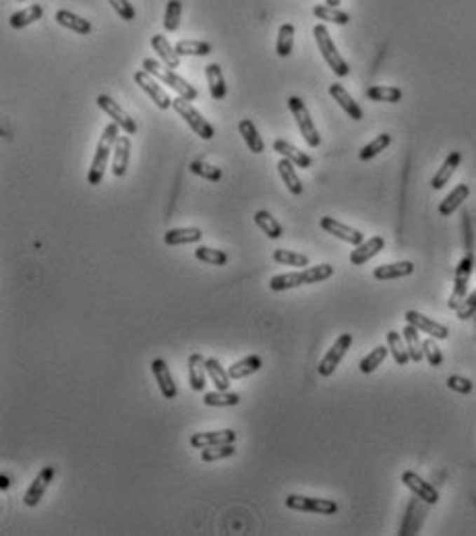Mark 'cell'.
Here are the masks:
<instances>
[{
  "label": "cell",
  "instance_id": "28",
  "mask_svg": "<svg viewBox=\"0 0 476 536\" xmlns=\"http://www.w3.org/2000/svg\"><path fill=\"white\" fill-rule=\"evenodd\" d=\"M261 366H263V360H261L257 355H251V357L240 358L238 362H232V364L228 366V375H230V379H234V381H236V379H245V377L257 373Z\"/></svg>",
  "mask_w": 476,
  "mask_h": 536
},
{
  "label": "cell",
  "instance_id": "13",
  "mask_svg": "<svg viewBox=\"0 0 476 536\" xmlns=\"http://www.w3.org/2000/svg\"><path fill=\"white\" fill-rule=\"evenodd\" d=\"M54 476H56L54 466H43L42 470H40V474H38V476L34 479V483L29 485V489H27V493H25V497H23V501H25V505H27V507H36V505L42 501L43 493L48 491V487L52 485Z\"/></svg>",
  "mask_w": 476,
  "mask_h": 536
},
{
  "label": "cell",
  "instance_id": "19",
  "mask_svg": "<svg viewBox=\"0 0 476 536\" xmlns=\"http://www.w3.org/2000/svg\"><path fill=\"white\" fill-rule=\"evenodd\" d=\"M129 160H130V139L127 135L118 137L116 145H114V151H112V174L116 179H123L127 174V168H129Z\"/></svg>",
  "mask_w": 476,
  "mask_h": 536
},
{
  "label": "cell",
  "instance_id": "51",
  "mask_svg": "<svg viewBox=\"0 0 476 536\" xmlns=\"http://www.w3.org/2000/svg\"><path fill=\"white\" fill-rule=\"evenodd\" d=\"M110 6L114 8V13L123 19V21H132L135 19V6L130 4L129 0H108Z\"/></svg>",
  "mask_w": 476,
  "mask_h": 536
},
{
  "label": "cell",
  "instance_id": "40",
  "mask_svg": "<svg viewBox=\"0 0 476 536\" xmlns=\"http://www.w3.org/2000/svg\"><path fill=\"white\" fill-rule=\"evenodd\" d=\"M255 224L259 226L261 230L271 238V240H276V238H280L282 234H284V228H282V224L278 222L269 212H265V209H261L255 214Z\"/></svg>",
  "mask_w": 476,
  "mask_h": 536
},
{
  "label": "cell",
  "instance_id": "47",
  "mask_svg": "<svg viewBox=\"0 0 476 536\" xmlns=\"http://www.w3.org/2000/svg\"><path fill=\"white\" fill-rule=\"evenodd\" d=\"M234 453H236V447H234V444L203 447V449H201V460H203V462H217V460L232 458Z\"/></svg>",
  "mask_w": 476,
  "mask_h": 536
},
{
  "label": "cell",
  "instance_id": "4",
  "mask_svg": "<svg viewBox=\"0 0 476 536\" xmlns=\"http://www.w3.org/2000/svg\"><path fill=\"white\" fill-rule=\"evenodd\" d=\"M313 36H315V42H317V48H319L323 60L334 71V75L336 77H348L350 75V67H348L346 60L342 58V54L338 52V48H336L332 36H329V29L323 23H319V25H315Z\"/></svg>",
  "mask_w": 476,
  "mask_h": 536
},
{
  "label": "cell",
  "instance_id": "43",
  "mask_svg": "<svg viewBox=\"0 0 476 536\" xmlns=\"http://www.w3.org/2000/svg\"><path fill=\"white\" fill-rule=\"evenodd\" d=\"M180 56H208L212 54V44L201 40H182L174 46Z\"/></svg>",
  "mask_w": 476,
  "mask_h": 536
},
{
  "label": "cell",
  "instance_id": "36",
  "mask_svg": "<svg viewBox=\"0 0 476 536\" xmlns=\"http://www.w3.org/2000/svg\"><path fill=\"white\" fill-rule=\"evenodd\" d=\"M294 48V25L292 23H284L278 29V42H276V52L282 58H288L292 54Z\"/></svg>",
  "mask_w": 476,
  "mask_h": 536
},
{
  "label": "cell",
  "instance_id": "17",
  "mask_svg": "<svg viewBox=\"0 0 476 536\" xmlns=\"http://www.w3.org/2000/svg\"><path fill=\"white\" fill-rule=\"evenodd\" d=\"M383 247H386L383 236H373V238L360 242V245L350 253V263L356 266V268H358V266H365V263L371 261L375 255H379V253L383 251Z\"/></svg>",
  "mask_w": 476,
  "mask_h": 536
},
{
  "label": "cell",
  "instance_id": "30",
  "mask_svg": "<svg viewBox=\"0 0 476 536\" xmlns=\"http://www.w3.org/2000/svg\"><path fill=\"white\" fill-rule=\"evenodd\" d=\"M414 271L412 261H397V263H388V266H379L373 271L375 280H397V277H406Z\"/></svg>",
  "mask_w": 476,
  "mask_h": 536
},
{
  "label": "cell",
  "instance_id": "27",
  "mask_svg": "<svg viewBox=\"0 0 476 536\" xmlns=\"http://www.w3.org/2000/svg\"><path fill=\"white\" fill-rule=\"evenodd\" d=\"M278 172H280V179L284 180V184H286V188L292 193V195H303V182L299 179V174H297V166L290 162V160H286V158H282L280 162H278Z\"/></svg>",
  "mask_w": 476,
  "mask_h": 536
},
{
  "label": "cell",
  "instance_id": "34",
  "mask_svg": "<svg viewBox=\"0 0 476 536\" xmlns=\"http://www.w3.org/2000/svg\"><path fill=\"white\" fill-rule=\"evenodd\" d=\"M313 15L321 21H327V23H336V25H348L350 23V15L340 11L338 6H329V4H317L313 8Z\"/></svg>",
  "mask_w": 476,
  "mask_h": 536
},
{
  "label": "cell",
  "instance_id": "22",
  "mask_svg": "<svg viewBox=\"0 0 476 536\" xmlns=\"http://www.w3.org/2000/svg\"><path fill=\"white\" fill-rule=\"evenodd\" d=\"M205 360L199 352H193L189 357V383L195 392H203L205 390V377H208V366Z\"/></svg>",
  "mask_w": 476,
  "mask_h": 536
},
{
  "label": "cell",
  "instance_id": "9",
  "mask_svg": "<svg viewBox=\"0 0 476 536\" xmlns=\"http://www.w3.org/2000/svg\"><path fill=\"white\" fill-rule=\"evenodd\" d=\"M350 346H352V334H342V336L334 342V346L325 352V357L321 358V362H319V366H317V373H319L321 377H332V375L336 373L338 364L346 357Z\"/></svg>",
  "mask_w": 476,
  "mask_h": 536
},
{
  "label": "cell",
  "instance_id": "3",
  "mask_svg": "<svg viewBox=\"0 0 476 536\" xmlns=\"http://www.w3.org/2000/svg\"><path fill=\"white\" fill-rule=\"evenodd\" d=\"M143 69H145L151 77H156L158 81H162L164 85H168L170 90L176 91L180 97H184V99H189V102H195V99L199 97V91L195 90L184 77L176 75L172 69H168V67H162L158 60L145 58V60H143Z\"/></svg>",
  "mask_w": 476,
  "mask_h": 536
},
{
  "label": "cell",
  "instance_id": "56",
  "mask_svg": "<svg viewBox=\"0 0 476 536\" xmlns=\"http://www.w3.org/2000/svg\"><path fill=\"white\" fill-rule=\"evenodd\" d=\"M17 2H25V0H17Z\"/></svg>",
  "mask_w": 476,
  "mask_h": 536
},
{
  "label": "cell",
  "instance_id": "26",
  "mask_svg": "<svg viewBox=\"0 0 476 536\" xmlns=\"http://www.w3.org/2000/svg\"><path fill=\"white\" fill-rule=\"evenodd\" d=\"M203 238L201 228H174L164 234V242L168 247H178V245H193Z\"/></svg>",
  "mask_w": 476,
  "mask_h": 536
},
{
  "label": "cell",
  "instance_id": "14",
  "mask_svg": "<svg viewBox=\"0 0 476 536\" xmlns=\"http://www.w3.org/2000/svg\"><path fill=\"white\" fill-rule=\"evenodd\" d=\"M406 321H408L410 325H414L419 331L429 334L435 340H447V338H449V329H447L445 325L437 323L431 317H425V315L419 313V311H408V313H406Z\"/></svg>",
  "mask_w": 476,
  "mask_h": 536
},
{
  "label": "cell",
  "instance_id": "25",
  "mask_svg": "<svg viewBox=\"0 0 476 536\" xmlns=\"http://www.w3.org/2000/svg\"><path fill=\"white\" fill-rule=\"evenodd\" d=\"M460 162H462V153L460 151H451L447 158H445V162L441 164V168L437 170V174L431 180V186H433L435 191H439V188H443L449 179L454 177V172L458 170V166H460Z\"/></svg>",
  "mask_w": 476,
  "mask_h": 536
},
{
  "label": "cell",
  "instance_id": "15",
  "mask_svg": "<svg viewBox=\"0 0 476 536\" xmlns=\"http://www.w3.org/2000/svg\"><path fill=\"white\" fill-rule=\"evenodd\" d=\"M402 483L410 489V491L414 493L419 499H423L425 503H429V505H435L437 501H439V493L435 489L433 485H429L425 479H421L416 472H404L402 474Z\"/></svg>",
  "mask_w": 476,
  "mask_h": 536
},
{
  "label": "cell",
  "instance_id": "46",
  "mask_svg": "<svg viewBox=\"0 0 476 536\" xmlns=\"http://www.w3.org/2000/svg\"><path fill=\"white\" fill-rule=\"evenodd\" d=\"M195 257L203 263H210V266H226L228 263V255L219 249H212V247H197L195 249Z\"/></svg>",
  "mask_w": 476,
  "mask_h": 536
},
{
  "label": "cell",
  "instance_id": "41",
  "mask_svg": "<svg viewBox=\"0 0 476 536\" xmlns=\"http://www.w3.org/2000/svg\"><path fill=\"white\" fill-rule=\"evenodd\" d=\"M390 143H391V135H388V133L379 135V137H375L371 143H367V145L360 149L358 158H360L362 162H367V160H373V158H377L381 151H386V149L390 147Z\"/></svg>",
  "mask_w": 476,
  "mask_h": 536
},
{
  "label": "cell",
  "instance_id": "6",
  "mask_svg": "<svg viewBox=\"0 0 476 536\" xmlns=\"http://www.w3.org/2000/svg\"><path fill=\"white\" fill-rule=\"evenodd\" d=\"M288 108H290V112H292V116H294V121L299 125V131H301L303 139L306 141V145L308 147H319L321 145V135H319L313 118H311V114H308V110H306V104L299 95H292V97H288Z\"/></svg>",
  "mask_w": 476,
  "mask_h": 536
},
{
  "label": "cell",
  "instance_id": "42",
  "mask_svg": "<svg viewBox=\"0 0 476 536\" xmlns=\"http://www.w3.org/2000/svg\"><path fill=\"white\" fill-rule=\"evenodd\" d=\"M273 261L288 266V268H308V257L297 251H286V249H276L273 251Z\"/></svg>",
  "mask_w": 476,
  "mask_h": 536
},
{
  "label": "cell",
  "instance_id": "31",
  "mask_svg": "<svg viewBox=\"0 0 476 536\" xmlns=\"http://www.w3.org/2000/svg\"><path fill=\"white\" fill-rule=\"evenodd\" d=\"M43 15V8L40 4H32V6H27V8H21V11H17V13H13L11 15V19H8V23H11V27L13 29H23V27H27V25H34L36 21H40Z\"/></svg>",
  "mask_w": 476,
  "mask_h": 536
},
{
  "label": "cell",
  "instance_id": "54",
  "mask_svg": "<svg viewBox=\"0 0 476 536\" xmlns=\"http://www.w3.org/2000/svg\"><path fill=\"white\" fill-rule=\"evenodd\" d=\"M0 487H2V489H8V479H6V476H0Z\"/></svg>",
  "mask_w": 476,
  "mask_h": 536
},
{
  "label": "cell",
  "instance_id": "32",
  "mask_svg": "<svg viewBox=\"0 0 476 536\" xmlns=\"http://www.w3.org/2000/svg\"><path fill=\"white\" fill-rule=\"evenodd\" d=\"M205 79H208L212 97H214L216 102L224 99L228 90H226V81H224V75H222V67H219L217 62H212V64L205 67Z\"/></svg>",
  "mask_w": 476,
  "mask_h": 536
},
{
  "label": "cell",
  "instance_id": "49",
  "mask_svg": "<svg viewBox=\"0 0 476 536\" xmlns=\"http://www.w3.org/2000/svg\"><path fill=\"white\" fill-rule=\"evenodd\" d=\"M180 15H182V2L180 0H170L166 4V13H164V29L166 32H176L178 29Z\"/></svg>",
  "mask_w": 476,
  "mask_h": 536
},
{
  "label": "cell",
  "instance_id": "39",
  "mask_svg": "<svg viewBox=\"0 0 476 536\" xmlns=\"http://www.w3.org/2000/svg\"><path fill=\"white\" fill-rule=\"evenodd\" d=\"M367 97L371 102H388V104H395L402 99V90L393 88V85H371L367 90Z\"/></svg>",
  "mask_w": 476,
  "mask_h": 536
},
{
  "label": "cell",
  "instance_id": "35",
  "mask_svg": "<svg viewBox=\"0 0 476 536\" xmlns=\"http://www.w3.org/2000/svg\"><path fill=\"white\" fill-rule=\"evenodd\" d=\"M388 346H390L391 357L400 366H406L410 362V352H408L406 340L397 331H388Z\"/></svg>",
  "mask_w": 476,
  "mask_h": 536
},
{
  "label": "cell",
  "instance_id": "29",
  "mask_svg": "<svg viewBox=\"0 0 476 536\" xmlns=\"http://www.w3.org/2000/svg\"><path fill=\"white\" fill-rule=\"evenodd\" d=\"M470 195V186L468 184H458L441 203H439V214L441 216H451Z\"/></svg>",
  "mask_w": 476,
  "mask_h": 536
},
{
  "label": "cell",
  "instance_id": "23",
  "mask_svg": "<svg viewBox=\"0 0 476 536\" xmlns=\"http://www.w3.org/2000/svg\"><path fill=\"white\" fill-rule=\"evenodd\" d=\"M151 48L158 52V56L164 60V64H166L168 69H178V67H180V54H178L176 48L168 42L166 36H162V34L151 36Z\"/></svg>",
  "mask_w": 476,
  "mask_h": 536
},
{
  "label": "cell",
  "instance_id": "50",
  "mask_svg": "<svg viewBox=\"0 0 476 536\" xmlns=\"http://www.w3.org/2000/svg\"><path fill=\"white\" fill-rule=\"evenodd\" d=\"M423 350H425V357H427L431 366H441V362H443V352H441V348L435 344V338H429V340L423 342Z\"/></svg>",
  "mask_w": 476,
  "mask_h": 536
},
{
  "label": "cell",
  "instance_id": "1",
  "mask_svg": "<svg viewBox=\"0 0 476 536\" xmlns=\"http://www.w3.org/2000/svg\"><path fill=\"white\" fill-rule=\"evenodd\" d=\"M334 275V266L329 263H319L315 268H304L303 271H292V273H280L269 280V290L273 292H284L292 290L304 284H317Z\"/></svg>",
  "mask_w": 476,
  "mask_h": 536
},
{
  "label": "cell",
  "instance_id": "52",
  "mask_svg": "<svg viewBox=\"0 0 476 536\" xmlns=\"http://www.w3.org/2000/svg\"><path fill=\"white\" fill-rule=\"evenodd\" d=\"M458 319H462V321H466V319H470V317H475L476 313V290L472 294H468L466 298H464V303L458 307Z\"/></svg>",
  "mask_w": 476,
  "mask_h": 536
},
{
  "label": "cell",
  "instance_id": "55",
  "mask_svg": "<svg viewBox=\"0 0 476 536\" xmlns=\"http://www.w3.org/2000/svg\"><path fill=\"white\" fill-rule=\"evenodd\" d=\"M325 4H329V6H338V4H340V0H325Z\"/></svg>",
  "mask_w": 476,
  "mask_h": 536
},
{
  "label": "cell",
  "instance_id": "7",
  "mask_svg": "<svg viewBox=\"0 0 476 536\" xmlns=\"http://www.w3.org/2000/svg\"><path fill=\"white\" fill-rule=\"evenodd\" d=\"M470 275H472V251L468 249L466 255L462 257V261L456 268V275H454V292L447 301V307L458 311V307L464 303V298L468 296V284H470Z\"/></svg>",
  "mask_w": 476,
  "mask_h": 536
},
{
  "label": "cell",
  "instance_id": "20",
  "mask_svg": "<svg viewBox=\"0 0 476 536\" xmlns=\"http://www.w3.org/2000/svg\"><path fill=\"white\" fill-rule=\"evenodd\" d=\"M273 151H278L282 158L290 160L297 168H311L313 166V158L311 156H306L304 151L297 149L292 143H288L284 139H276L273 141Z\"/></svg>",
  "mask_w": 476,
  "mask_h": 536
},
{
  "label": "cell",
  "instance_id": "44",
  "mask_svg": "<svg viewBox=\"0 0 476 536\" xmlns=\"http://www.w3.org/2000/svg\"><path fill=\"white\" fill-rule=\"evenodd\" d=\"M388 352H390V346H377V348H373L367 357L360 360V373H365V375H369V373H373L377 366H381V362L388 358Z\"/></svg>",
  "mask_w": 476,
  "mask_h": 536
},
{
  "label": "cell",
  "instance_id": "11",
  "mask_svg": "<svg viewBox=\"0 0 476 536\" xmlns=\"http://www.w3.org/2000/svg\"><path fill=\"white\" fill-rule=\"evenodd\" d=\"M95 104L112 118V123H116L123 131L127 135H135L137 133V123H135V118H130L129 114L123 110V106H118V102H114L110 95H106V93H100L97 97H95Z\"/></svg>",
  "mask_w": 476,
  "mask_h": 536
},
{
  "label": "cell",
  "instance_id": "33",
  "mask_svg": "<svg viewBox=\"0 0 476 536\" xmlns=\"http://www.w3.org/2000/svg\"><path fill=\"white\" fill-rule=\"evenodd\" d=\"M238 133L243 135L247 147H249L253 153H263V151H265V143H263V139H261L259 131H257V127H255L253 121L243 118V121L238 123Z\"/></svg>",
  "mask_w": 476,
  "mask_h": 536
},
{
  "label": "cell",
  "instance_id": "53",
  "mask_svg": "<svg viewBox=\"0 0 476 536\" xmlns=\"http://www.w3.org/2000/svg\"><path fill=\"white\" fill-rule=\"evenodd\" d=\"M447 387L454 390V392H460V394H470L472 392V381L466 379V377H460V375H451L447 379Z\"/></svg>",
  "mask_w": 476,
  "mask_h": 536
},
{
  "label": "cell",
  "instance_id": "38",
  "mask_svg": "<svg viewBox=\"0 0 476 536\" xmlns=\"http://www.w3.org/2000/svg\"><path fill=\"white\" fill-rule=\"evenodd\" d=\"M205 366H208V375H210L212 381L216 383V390H219V392H228L232 379H230L228 371L219 364V360H217V358H208V360H205Z\"/></svg>",
  "mask_w": 476,
  "mask_h": 536
},
{
  "label": "cell",
  "instance_id": "21",
  "mask_svg": "<svg viewBox=\"0 0 476 536\" xmlns=\"http://www.w3.org/2000/svg\"><path fill=\"white\" fill-rule=\"evenodd\" d=\"M329 95H332V97L340 104V108L346 112L352 121H362V108L354 102V97L348 93L344 85H340V83L329 85Z\"/></svg>",
  "mask_w": 476,
  "mask_h": 536
},
{
  "label": "cell",
  "instance_id": "37",
  "mask_svg": "<svg viewBox=\"0 0 476 536\" xmlns=\"http://www.w3.org/2000/svg\"><path fill=\"white\" fill-rule=\"evenodd\" d=\"M402 334H404V340H406V346H408V352H410V360L421 362L425 358V350H423V342L419 338V329L408 323Z\"/></svg>",
  "mask_w": 476,
  "mask_h": 536
},
{
  "label": "cell",
  "instance_id": "5",
  "mask_svg": "<svg viewBox=\"0 0 476 536\" xmlns=\"http://www.w3.org/2000/svg\"><path fill=\"white\" fill-rule=\"evenodd\" d=\"M172 108L178 112V116L180 118H184V123L191 127V131L195 135H199L201 139H205V141H210L214 135H216V131H214V127L203 118V114L189 102V99H184V97H174V102H172Z\"/></svg>",
  "mask_w": 476,
  "mask_h": 536
},
{
  "label": "cell",
  "instance_id": "18",
  "mask_svg": "<svg viewBox=\"0 0 476 536\" xmlns=\"http://www.w3.org/2000/svg\"><path fill=\"white\" fill-rule=\"evenodd\" d=\"M151 373H154V377H156V381H158V385H160L162 396H164L166 400H174L176 394H178V390H176V383H174L172 373H170L166 360H162V358L151 360Z\"/></svg>",
  "mask_w": 476,
  "mask_h": 536
},
{
  "label": "cell",
  "instance_id": "24",
  "mask_svg": "<svg viewBox=\"0 0 476 536\" xmlns=\"http://www.w3.org/2000/svg\"><path fill=\"white\" fill-rule=\"evenodd\" d=\"M54 19H56L58 25H62L64 29H71V32H75V34H79V36H87V34L91 32V23H89L87 19L75 15V13H71V11H67V8L56 11Z\"/></svg>",
  "mask_w": 476,
  "mask_h": 536
},
{
  "label": "cell",
  "instance_id": "2",
  "mask_svg": "<svg viewBox=\"0 0 476 536\" xmlns=\"http://www.w3.org/2000/svg\"><path fill=\"white\" fill-rule=\"evenodd\" d=\"M118 125L116 123H110L104 133L97 141V147H95V153H93V160H91V168L87 172V182L91 186H97L102 184L104 180V174H106V168H108V160H110V153L114 151V145L118 141Z\"/></svg>",
  "mask_w": 476,
  "mask_h": 536
},
{
  "label": "cell",
  "instance_id": "16",
  "mask_svg": "<svg viewBox=\"0 0 476 536\" xmlns=\"http://www.w3.org/2000/svg\"><path fill=\"white\" fill-rule=\"evenodd\" d=\"M236 431L234 429H222V431H208V433H195L191 435V446L195 449L203 447L224 446V444H234L236 441Z\"/></svg>",
  "mask_w": 476,
  "mask_h": 536
},
{
  "label": "cell",
  "instance_id": "45",
  "mask_svg": "<svg viewBox=\"0 0 476 536\" xmlns=\"http://www.w3.org/2000/svg\"><path fill=\"white\" fill-rule=\"evenodd\" d=\"M203 404L212 406V408H228V406H236L240 404V396L238 394H230V392H208L203 396Z\"/></svg>",
  "mask_w": 476,
  "mask_h": 536
},
{
  "label": "cell",
  "instance_id": "48",
  "mask_svg": "<svg viewBox=\"0 0 476 536\" xmlns=\"http://www.w3.org/2000/svg\"><path fill=\"white\" fill-rule=\"evenodd\" d=\"M189 170H191L195 177H201V179L212 180V182H217V180L222 179V170H219L217 166H212V164L203 162V160H195V162H191Z\"/></svg>",
  "mask_w": 476,
  "mask_h": 536
},
{
  "label": "cell",
  "instance_id": "12",
  "mask_svg": "<svg viewBox=\"0 0 476 536\" xmlns=\"http://www.w3.org/2000/svg\"><path fill=\"white\" fill-rule=\"evenodd\" d=\"M319 224H321V228H323L327 234H332V236L344 240V242L352 245V247H358L360 242H365V234H362L360 230H356V228H352V226H348V224L340 222V220H336V218L325 216V218H321V222Z\"/></svg>",
  "mask_w": 476,
  "mask_h": 536
},
{
  "label": "cell",
  "instance_id": "10",
  "mask_svg": "<svg viewBox=\"0 0 476 536\" xmlns=\"http://www.w3.org/2000/svg\"><path fill=\"white\" fill-rule=\"evenodd\" d=\"M135 83L141 88V90L147 93V97L160 108V110H168V108H172V97L166 93V90L156 81V77H151L145 69H141V71H137L135 73Z\"/></svg>",
  "mask_w": 476,
  "mask_h": 536
},
{
  "label": "cell",
  "instance_id": "8",
  "mask_svg": "<svg viewBox=\"0 0 476 536\" xmlns=\"http://www.w3.org/2000/svg\"><path fill=\"white\" fill-rule=\"evenodd\" d=\"M286 507L297 511H308V514H321L332 516L338 511V503L332 499H319V497H304V495H288Z\"/></svg>",
  "mask_w": 476,
  "mask_h": 536
}]
</instances>
